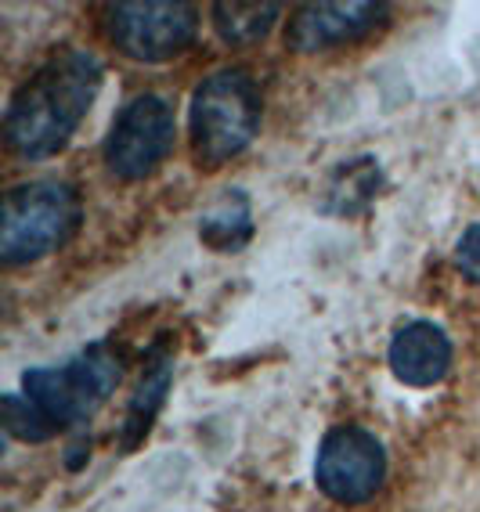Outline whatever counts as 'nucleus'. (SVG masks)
<instances>
[{
  "label": "nucleus",
  "mask_w": 480,
  "mask_h": 512,
  "mask_svg": "<svg viewBox=\"0 0 480 512\" xmlns=\"http://www.w3.org/2000/svg\"><path fill=\"white\" fill-rule=\"evenodd\" d=\"M123 361L109 343H94L55 368H29L22 375V394L37 404L58 430L87 422L109 394L120 386Z\"/></svg>",
  "instance_id": "obj_4"
},
{
  "label": "nucleus",
  "mask_w": 480,
  "mask_h": 512,
  "mask_svg": "<svg viewBox=\"0 0 480 512\" xmlns=\"http://www.w3.org/2000/svg\"><path fill=\"white\" fill-rule=\"evenodd\" d=\"M278 19V4H213V26L221 33L224 44L231 47H246V44H257L271 33Z\"/></svg>",
  "instance_id": "obj_10"
},
{
  "label": "nucleus",
  "mask_w": 480,
  "mask_h": 512,
  "mask_svg": "<svg viewBox=\"0 0 480 512\" xmlns=\"http://www.w3.org/2000/svg\"><path fill=\"white\" fill-rule=\"evenodd\" d=\"M260 130V91L246 69H221L192 94V152L199 166H221Z\"/></svg>",
  "instance_id": "obj_2"
},
{
  "label": "nucleus",
  "mask_w": 480,
  "mask_h": 512,
  "mask_svg": "<svg viewBox=\"0 0 480 512\" xmlns=\"http://www.w3.org/2000/svg\"><path fill=\"white\" fill-rule=\"evenodd\" d=\"M199 33V8L185 0H148L109 8V37L138 62H167L188 51Z\"/></svg>",
  "instance_id": "obj_6"
},
{
  "label": "nucleus",
  "mask_w": 480,
  "mask_h": 512,
  "mask_svg": "<svg viewBox=\"0 0 480 512\" xmlns=\"http://www.w3.org/2000/svg\"><path fill=\"white\" fill-rule=\"evenodd\" d=\"M387 357L405 386H434L452 368V339L434 321H408L394 332Z\"/></svg>",
  "instance_id": "obj_9"
},
{
  "label": "nucleus",
  "mask_w": 480,
  "mask_h": 512,
  "mask_svg": "<svg viewBox=\"0 0 480 512\" xmlns=\"http://www.w3.org/2000/svg\"><path fill=\"white\" fill-rule=\"evenodd\" d=\"M199 235H203L213 249H221V253H235V249L253 235L250 202H246V195H239V192L224 195V199L203 217Z\"/></svg>",
  "instance_id": "obj_11"
},
{
  "label": "nucleus",
  "mask_w": 480,
  "mask_h": 512,
  "mask_svg": "<svg viewBox=\"0 0 480 512\" xmlns=\"http://www.w3.org/2000/svg\"><path fill=\"white\" fill-rule=\"evenodd\" d=\"M174 134L177 119L170 101L159 94H138L112 119V130L105 138V163L123 181H141L156 174V166L170 156Z\"/></svg>",
  "instance_id": "obj_5"
},
{
  "label": "nucleus",
  "mask_w": 480,
  "mask_h": 512,
  "mask_svg": "<svg viewBox=\"0 0 480 512\" xmlns=\"http://www.w3.org/2000/svg\"><path fill=\"white\" fill-rule=\"evenodd\" d=\"M167 383H170V368H167V361H159V368L148 375L145 383H141L138 397H134V404H130V419L127 422H130V430H134V437L148 430V419H152V412H156L159 401H163V390H167ZM134 437H130V440H134Z\"/></svg>",
  "instance_id": "obj_13"
},
{
  "label": "nucleus",
  "mask_w": 480,
  "mask_h": 512,
  "mask_svg": "<svg viewBox=\"0 0 480 512\" xmlns=\"http://www.w3.org/2000/svg\"><path fill=\"white\" fill-rule=\"evenodd\" d=\"M80 228V199L62 181H29L11 188L0 217V260L29 264L62 249Z\"/></svg>",
  "instance_id": "obj_3"
},
{
  "label": "nucleus",
  "mask_w": 480,
  "mask_h": 512,
  "mask_svg": "<svg viewBox=\"0 0 480 512\" xmlns=\"http://www.w3.org/2000/svg\"><path fill=\"white\" fill-rule=\"evenodd\" d=\"M4 430H8L11 437L29 440V444H40V440L55 437L58 426L47 419L26 394H8L4 397Z\"/></svg>",
  "instance_id": "obj_12"
},
{
  "label": "nucleus",
  "mask_w": 480,
  "mask_h": 512,
  "mask_svg": "<svg viewBox=\"0 0 480 512\" xmlns=\"http://www.w3.org/2000/svg\"><path fill=\"white\" fill-rule=\"evenodd\" d=\"M387 4H369V0H351V4H300L286 26V44L300 55L325 51V47L354 44L369 37L383 22Z\"/></svg>",
  "instance_id": "obj_8"
},
{
  "label": "nucleus",
  "mask_w": 480,
  "mask_h": 512,
  "mask_svg": "<svg viewBox=\"0 0 480 512\" xmlns=\"http://www.w3.org/2000/svg\"><path fill=\"white\" fill-rule=\"evenodd\" d=\"M314 480L340 505L369 502L387 480V451L376 433L361 426H336L318 444Z\"/></svg>",
  "instance_id": "obj_7"
},
{
  "label": "nucleus",
  "mask_w": 480,
  "mask_h": 512,
  "mask_svg": "<svg viewBox=\"0 0 480 512\" xmlns=\"http://www.w3.org/2000/svg\"><path fill=\"white\" fill-rule=\"evenodd\" d=\"M102 87V62L91 51H62L22 83L4 116L11 152L26 159L55 156L73 138Z\"/></svg>",
  "instance_id": "obj_1"
},
{
  "label": "nucleus",
  "mask_w": 480,
  "mask_h": 512,
  "mask_svg": "<svg viewBox=\"0 0 480 512\" xmlns=\"http://www.w3.org/2000/svg\"><path fill=\"white\" fill-rule=\"evenodd\" d=\"M455 264L470 282H480V224H470L455 246Z\"/></svg>",
  "instance_id": "obj_14"
}]
</instances>
